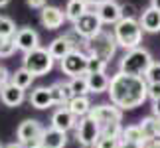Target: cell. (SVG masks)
<instances>
[{"instance_id":"obj_1","label":"cell","mask_w":160,"mask_h":148,"mask_svg":"<svg viewBox=\"0 0 160 148\" xmlns=\"http://www.w3.org/2000/svg\"><path fill=\"white\" fill-rule=\"evenodd\" d=\"M146 83L144 77L137 75H125V73L117 71L109 81V99L111 105H115L121 111H132L140 107L146 99Z\"/></svg>"},{"instance_id":"obj_2","label":"cell","mask_w":160,"mask_h":148,"mask_svg":"<svg viewBox=\"0 0 160 148\" xmlns=\"http://www.w3.org/2000/svg\"><path fill=\"white\" fill-rule=\"evenodd\" d=\"M117 47H119V46H117L115 36L111 32H107V30H101V32L95 34L93 38H89V40L83 42L81 52L85 55H89V57H99V59H103V61L109 63V59L115 57Z\"/></svg>"},{"instance_id":"obj_3","label":"cell","mask_w":160,"mask_h":148,"mask_svg":"<svg viewBox=\"0 0 160 148\" xmlns=\"http://www.w3.org/2000/svg\"><path fill=\"white\" fill-rule=\"evenodd\" d=\"M152 55L148 49L144 47H134L128 49V52L121 57L119 61V71L125 73V75H137V77H144V73L148 71V67L152 65Z\"/></svg>"},{"instance_id":"obj_4","label":"cell","mask_w":160,"mask_h":148,"mask_svg":"<svg viewBox=\"0 0 160 148\" xmlns=\"http://www.w3.org/2000/svg\"><path fill=\"white\" fill-rule=\"evenodd\" d=\"M142 34L144 32H142V28H140V24H138V18L137 20H119L113 26V36L117 40V46L125 47L127 52L140 46Z\"/></svg>"},{"instance_id":"obj_5","label":"cell","mask_w":160,"mask_h":148,"mask_svg":"<svg viewBox=\"0 0 160 148\" xmlns=\"http://www.w3.org/2000/svg\"><path fill=\"white\" fill-rule=\"evenodd\" d=\"M22 67L28 69L34 77H42V75H48L52 69H53V57L50 55L46 47H36L32 52L24 53L22 57Z\"/></svg>"},{"instance_id":"obj_6","label":"cell","mask_w":160,"mask_h":148,"mask_svg":"<svg viewBox=\"0 0 160 148\" xmlns=\"http://www.w3.org/2000/svg\"><path fill=\"white\" fill-rule=\"evenodd\" d=\"M42 134H44V126L36 119H28V121L20 122V126H18V131H16L18 142L24 144L26 148H40Z\"/></svg>"},{"instance_id":"obj_7","label":"cell","mask_w":160,"mask_h":148,"mask_svg":"<svg viewBox=\"0 0 160 148\" xmlns=\"http://www.w3.org/2000/svg\"><path fill=\"white\" fill-rule=\"evenodd\" d=\"M61 73L69 77H77V75H85L87 73V55L81 49H71L63 59L59 61Z\"/></svg>"},{"instance_id":"obj_8","label":"cell","mask_w":160,"mask_h":148,"mask_svg":"<svg viewBox=\"0 0 160 148\" xmlns=\"http://www.w3.org/2000/svg\"><path fill=\"white\" fill-rule=\"evenodd\" d=\"M103 30V24L101 20L97 18L95 12H91L87 10L83 16H79L75 22H73V32H75L81 40H89V38H93L95 34H99Z\"/></svg>"},{"instance_id":"obj_9","label":"cell","mask_w":160,"mask_h":148,"mask_svg":"<svg viewBox=\"0 0 160 148\" xmlns=\"http://www.w3.org/2000/svg\"><path fill=\"white\" fill-rule=\"evenodd\" d=\"M75 134H77V142L79 146H91L95 144L97 140L101 136V128L99 125L91 119V116H83V119H79V122L75 125Z\"/></svg>"},{"instance_id":"obj_10","label":"cell","mask_w":160,"mask_h":148,"mask_svg":"<svg viewBox=\"0 0 160 148\" xmlns=\"http://www.w3.org/2000/svg\"><path fill=\"white\" fill-rule=\"evenodd\" d=\"M89 116L93 119L99 128L111 125V122H121L122 121V111L117 109L115 105H95V107H91L89 111Z\"/></svg>"},{"instance_id":"obj_11","label":"cell","mask_w":160,"mask_h":148,"mask_svg":"<svg viewBox=\"0 0 160 148\" xmlns=\"http://www.w3.org/2000/svg\"><path fill=\"white\" fill-rule=\"evenodd\" d=\"M12 42H14L16 49H20V52H24V53L40 47V36H38V32H36L34 28H30V26H24L20 30H16Z\"/></svg>"},{"instance_id":"obj_12","label":"cell","mask_w":160,"mask_h":148,"mask_svg":"<svg viewBox=\"0 0 160 148\" xmlns=\"http://www.w3.org/2000/svg\"><path fill=\"white\" fill-rule=\"evenodd\" d=\"M40 22L46 30H59L65 22V12L58 6H44L40 10Z\"/></svg>"},{"instance_id":"obj_13","label":"cell","mask_w":160,"mask_h":148,"mask_svg":"<svg viewBox=\"0 0 160 148\" xmlns=\"http://www.w3.org/2000/svg\"><path fill=\"white\" fill-rule=\"evenodd\" d=\"M95 14L101 20V24H109V26H115L121 20V8L115 0H109V2L95 6Z\"/></svg>"},{"instance_id":"obj_14","label":"cell","mask_w":160,"mask_h":148,"mask_svg":"<svg viewBox=\"0 0 160 148\" xmlns=\"http://www.w3.org/2000/svg\"><path fill=\"white\" fill-rule=\"evenodd\" d=\"M75 125H77V119L67 111V107H59L52 115V128H55V131L69 132L71 128H75Z\"/></svg>"},{"instance_id":"obj_15","label":"cell","mask_w":160,"mask_h":148,"mask_svg":"<svg viewBox=\"0 0 160 148\" xmlns=\"http://www.w3.org/2000/svg\"><path fill=\"white\" fill-rule=\"evenodd\" d=\"M24 99H26V95H24V91L22 89H18L14 87L10 81L4 85L2 89H0V101H2L6 107H20V105L24 103Z\"/></svg>"},{"instance_id":"obj_16","label":"cell","mask_w":160,"mask_h":148,"mask_svg":"<svg viewBox=\"0 0 160 148\" xmlns=\"http://www.w3.org/2000/svg\"><path fill=\"white\" fill-rule=\"evenodd\" d=\"M138 24H140V28H142V32L158 34L160 32V12L148 6L146 10H142V14L138 18Z\"/></svg>"},{"instance_id":"obj_17","label":"cell","mask_w":160,"mask_h":148,"mask_svg":"<svg viewBox=\"0 0 160 148\" xmlns=\"http://www.w3.org/2000/svg\"><path fill=\"white\" fill-rule=\"evenodd\" d=\"M67 144V132L55 131V128H44V134H42V142L40 148H63Z\"/></svg>"},{"instance_id":"obj_18","label":"cell","mask_w":160,"mask_h":148,"mask_svg":"<svg viewBox=\"0 0 160 148\" xmlns=\"http://www.w3.org/2000/svg\"><path fill=\"white\" fill-rule=\"evenodd\" d=\"M50 93H52V103L58 105V107H65L73 99L69 83H63V81H55L53 85H50Z\"/></svg>"},{"instance_id":"obj_19","label":"cell","mask_w":160,"mask_h":148,"mask_svg":"<svg viewBox=\"0 0 160 148\" xmlns=\"http://www.w3.org/2000/svg\"><path fill=\"white\" fill-rule=\"evenodd\" d=\"M30 105L38 111H46V109L53 107L50 87H36L32 93H30Z\"/></svg>"},{"instance_id":"obj_20","label":"cell","mask_w":160,"mask_h":148,"mask_svg":"<svg viewBox=\"0 0 160 148\" xmlns=\"http://www.w3.org/2000/svg\"><path fill=\"white\" fill-rule=\"evenodd\" d=\"M85 77H87V87H89V93H107L109 89V81L111 77L107 73H85Z\"/></svg>"},{"instance_id":"obj_21","label":"cell","mask_w":160,"mask_h":148,"mask_svg":"<svg viewBox=\"0 0 160 148\" xmlns=\"http://www.w3.org/2000/svg\"><path fill=\"white\" fill-rule=\"evenodd\" d=\"M65 107H67V111H69V113L79 121V119H83V116L89 115V111H91V107H93V105H91L89 97L85 95V97H73L71 101L65 105Z\"/></svg>"},{"instance_id":"obj_22","label":"cell","mask_w":160,"mask_h":148,"mask_svg":"<svg viewBox=\"0 0 160 148\" xmlns=\"http://www.w3.org/2000/svg\"><path fill=\"white\" fill-rule=\"evenodd\" d=\"M140 132H142V136H144V142H150V140H160L158 138V119L156 116H146V119L140 121Z\"/></svg>"},{"instance_id":"obj_23","label":"cell","mask_w":160,"mask_h":148,"mask_svg":"<svg viewBox=\"0 0 160 148\" xmlns=\"http://www.w3.org/2000/svg\"><path fill=\"white\" fill-rule=\"evenodd\" d=\"M87 10H89V4L85 2V0H69L67 6H65V10H63L65 12V20H69L73 24L79 16H83Z\"/></svg>"},{"instance_id":"obj_24","label":"cell","mask_w":160,"mask_h":148,"mask_svg":"<svg viewBox=\"0 0 160 148\" xmlns=\"http://www.w3.org/2000/svg\"><path fill=\"white\" fill-rule=\"evenodd\" d=\"M34 75L30 73L28 69H24V67H20V69H16L14 73L10 75V83L14 85V87L18 89H22V91H26L28 87H32V83H34Z\"/></svg>"},{"instance_id":"obj_25","label":"cell","mask_w":160,"mask_h":148,"mask_svg":"<svg viewBox=\"0 0 160 148\" xmlns=\"http://www.w3.org/2000/svg\"><path fill=\"white\" fill-rule=\"evenodd\" d=\"M121 142H142V144H146L138 125H128V126L122 128L121 131Z\"/></svg>"},{"instance_id":"obj_26","label":"cell","mask_w":160,"mask_h":148,"mask_svg":"<svg viewBox=\"0 0 160 148\" xmlns=\"http://www.w3.org/2000/svg\"><path fill=\"white\" fill-rule=\"evenodd\" d=\"M69 89H71L73 97H85V95H89L87 77H85V75H77V77H71V81H69Z\"/></svg>"},{"instance_id":"obj_27","label":"cell","mask_w":160,"mask_h":148,"mask_svg":"<svg viewBox=\"0 0 160 148\" xmlns=\"http://www.w3.org/2000/svg\"><path fill=\"white\" fill-rule=\"evenodd\" d=\"M16 34V24L8 16H0V38L2 40H12Z\"/></svg>"},{"instance_id":"obj_28","label":"cell","mask_w":160,"mask_h":148,"mask_svg":"<svg viewBox=\"0 0 160 148\" xmlns=\"http://www.w3.org/2000/svg\"><path fill=\"white\" fill-rule=\"evenodd\" d=\"M105 69H107V61L87 55V73H105Z\"/></svg>"},{"instance_id":"obj_29","label":"cell","mask_w":160,"mask_h":148,"mask_svg":"<svg viewBox=\"0 0 160 148\" xmlns=\"http://www.w3.org/2000/svg\"><path fill=\"white\" fill-rule=\"evenodd\" d=\"M144 81L160 85V61H152V65L148 67V71L144 73Z\"/></svg>"},{"instance_id":"obj_30","label":"cell","mask_w":160,"mask_h":148,"mask_svg":"<svg viewBox=\"0 0 160 148\" xmlns=\"http://www.w3.org/2000/svg\"><path fill=\"white\" fill-rule=\"evenodd\" d=\"M121 8V20H137V6H134L132 2H125V4H119Z\"/></svg>"},{"instance_id":"obj_31","label":"cell","mask_w":160,"mask_h":148,"mask_svg":"<svg viewBox=\"0 0 160 148\" xmlns=\"http://www.w3.org/2000/svg\"><path fill=\"white\" fill-rule=\"evenodd\" d=\"M121 138H111V136H99V140L95 142V148H119Z\"/></svg>"},{"instance_id":"obj_32","label":"cell","mask_w":160,"mask_h":148,"mask_svg":"<svg viewBox=\"0 0 160 148\" xmlns=\"http://www.w3.org/2000/svg\"><path fill=\"white\" fill-rule=\"evenodd\" d=\"M16 52V46L12 40H2L0 38V57H10Z\"/></svg>"},{"instance_id":"obj_33","label":"cell","mask_w":160,"mask_h":148,"mask_svg":"<svg viewBox=\"0 0 160 148\" xmlns=\"http://www.w3.org/2000/svg\"><path fill=\"white\" fill-rule=\"evenodd\" d=\"M146 97H148L150 101H156V99L160 97V85H156V83L146 85Z\"/></svg>"},{"instance_id":"obj_34","label":"cell","mask_w":160,"mask_h":148,"mask_svg":"<svg viewBox=\"0 0 160 148\" xmlns=\"http://www.w3.org/2000/svg\"><path fill=\"white\" fill-rule=\"evenodd\" d=\"M26 4L34 10H42L44 6H48V0H26Z\"/></svg>"},{"instance_id":"obj_35","label":"cell","mask_w":160,"mask_h":148,"mask_svg":"<svg viewBox=\"0 0 160 148\" xmlns=\"http://www.w3.org/2000/svg\"><path fill=\"white\" fill-rule=\"evenodd\" d=\"M8 81H10V75H8V71H6L4 67H0V89H2V87H4V85L8 83Z\"/></svg>"},{"instance_id":"obj_36","label":"cell","mask_w":160,"mask_h":148,"mask_svg":"<svg viewBox=\"0 0 160 148\" xmlns=\"http://www.w3.org/2000/svg\"><path fill=\"white\" fill-rule=\"evenodd\" d=\"M152 116L160 119V97L156 99V101H152Z\"/></svg>"},{"instance_id":"obj_37","label":"cell","mask_w":160,"mask_h":148,"mask_svg":"<svg viewBox=\"0 0 160 148\" xmlns=\"http://www.w3.org/2000/svg\"><path fill=\"white\" fill-rule=\"evenodd\" d=\"M119 148H144L142 142H121Z\"/></svg>"},{"instance_id":"obj_38","label":"cell","mask_w":160,"mask_h":148,"mask_svg":"<svg viewBox=\"0 0 160 148\" xmlns=\"http://www.w3.org/2000/svg\"><path fill=\"white\" fill-rule=\"evenodd\" d=\"M144 148H160V140H150L144 144Z\"/></svg>"},{"instance_id":"obj_39","label":"cell","mask_w":160,"mask_h":148,"mask_svg":"<svg viewBox=\"0 0 160 148\" xmlns=\"http://www.w3.org/2000/svg\"><path fill=\"white\" fill-rule=\"evenodd\" d=\"M89 6H99V4H103V2H109V0H85Z\"/></svg>"},{"instance_id":"obj_40","label":"cell","mask_w":160,"mask_h":148,"mask_svg":"<svg viewBox=\"0 0 160 148\" xmlns=\"http://www.w3.org/2000/svg\"><path fill=\"white\" fill-rule=\"evenodd\" d=\"M150 8H154L160 12V0H150Z\"/></svg>"},{"instance_id":"obj_41","label":"cell","mask_w":160,"mask_h":148,"mask_svg":"<svg viewBox=\"0 0 160 148\" xmlns=\"http://www.w3.org/2000/svg\"><path fill=\"white\" fill-rule=\"evenodd\" d=\"M4 148H26V146H24V144H20V142H18V140H16V142H12V144L4 146Z\"/></svg>"},{"instance_id":"obj_42","label":"cell","mask_w":160,"mask_h":148,"mask_svg":"<svg viewBox=\"0 0 160 148\" xmlns=\"http://www.w3.org/2000/svg\"><path fill=\"white\" fill-rule=\"evenodd\" d=\"M10 0H0V8H4V6H8Z\"/></svg>"},{"instance_id":"obj_43","label":"cell","mask_w":160,"mask_h":148,"mask_svg":"<svg viewBox=\"0 0 160 148\" xmlns=\"http://www.w3.org/2000/svg\"><path fill=\"white\" fill-rule=\"evenodd\" d=\"M79 148H95V144H91V146H79Z\"/></svg>"},{"instance_id":"obj_44","label":"cell","mask_w":160,"mask_h":148,"mask_svg":"<svg viewBox=\"0 0 160 148\" xmlns=\"http://www.w3.org/2000/svg\"><path fill=\"white\" fill-rule=\"evenodd\" d=\"M0 148H4V146H2V144H0Z\"/></svg>"}]
</instances>
